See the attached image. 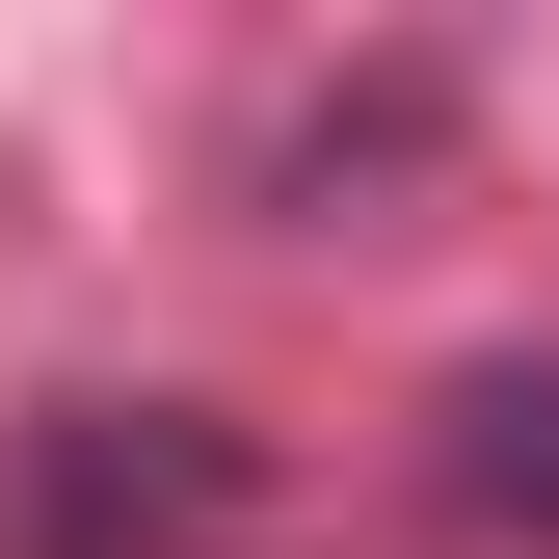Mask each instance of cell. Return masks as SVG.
Listing matches in <instances>:
<instances>
[{"label": "cell", "mask_w": 559, "mask_h": 559, "mask_svg": "<svg viewBox=\"0 0 559 559\" xmlns=\"http://www.w3.org/2000/svg\"><path fill=\"white\" fill-rule=\"evenodd\" d=\"M266 453L214 400H27L0 427V559H240Z\"/></svg>", "instance_id": "obj_1"}, {"label": "cell", "mask_w": 559, "mask_h": 559, "mask_svg": "<svg viewBox=\"0 0 559 559\" xmlns=\"http://www.w3.org/2000/svg\"><path fill=\"white\" fill-rule=\"evenodd\" d=\"M427 479L507 559H559V346H507V373H453V427H427Z\"/></svg>", "instance_id": "obj_2"}]
</instances>
